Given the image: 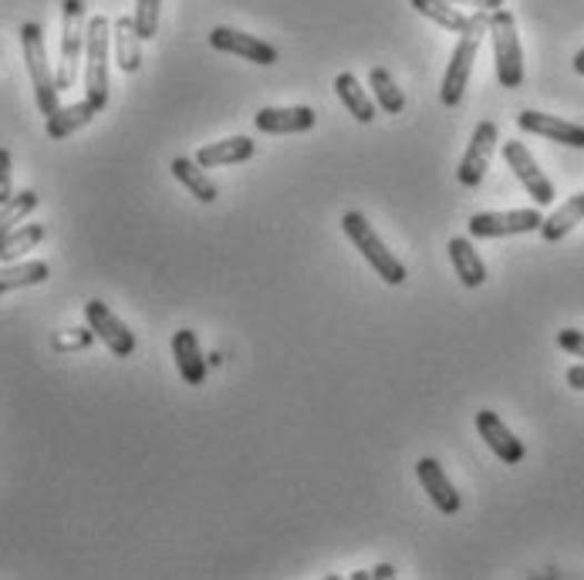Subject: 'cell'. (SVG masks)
Returning a JSON list of instances; mask_svg holds the SVG:
<instances>
[{
    "label": "cell",
    "instance_id": "cell-1",
    "mask_svg": "<svg viewBox=\"0 0 584 580\" xmlns=\"http://www.w3.org/2000/svg\"><path fill=\"white\" fill-rule=\"evenodd\" d=\"M486 31H490V14H486V11H473L466 31L460 34V41H456V48H453V58H450V64H446V74H443L440 99H443L446 109H456V105L463 102L466 85H470V74H473V61H476L480 41H483Z\"/></svg>",
    "mask_w": 584,
    "mask_h": 580
},
{
    "label": "cell",
    "instance_id": "cell-2",
    "mask_svg": "<svg viewBox=\"0 0 584 580\" xmlns=\"http://www.w3.org/2000/svg\"><path fill=\"white\" fill-rule=\"evenodd\" d=\"M490 41H493V64H496V81L504 89H521L524 85V51L517 38V21L507 8L490 14Z\"/></svg>",
    "mask_w": 584,
    "mask_h": 580
},
{
    "label": "cell",
    "instance_id": "cell-3",
    "mask_svg": "<svg viewBox=\"0 0 584 580\" xmlns=\"http://www.w3.org/2000/svg\"><path fill=\"white\" fill-rule=\"evenodd\" d=\"M342 230H345V236L355 243V251L369 261V267L375 271V277H382V281L392 284V287L405 284L409 274H405L402 261L379 240V233L372 230V223H369L362 213H345V216H342Z\"/></svg>",
    "mask_w": 584,
    "mask_h": 580
},
{
    "label": "cell",
    "instance_id": "cell-4",
    "mask_svg": "<svg viewBox=\"0 0 584 580\" xmlns=\"http://www.w3.org/2000/svg\"><path fill=\"white\" fill-rule=\"evenodd\" d=\"M109 51H112V24L105 14L89 21L85 34V99L102 112L109 105Z\"/></svg>",
    "mask_w": 584,
    "mask_h": 580
},
{
    "label": "cell",
    "instance_id": "cell-5",
    "mask_svg": "<svg viewBox=\"0 0 584 580\" xmlns=\"http://www.w3.org/2000/svg\"><path fill=\"white\" fill-rule=\"evenodd\" d=\"M21 48H24V64H28V74H31L38 109H41L44 119H51L61 105H58V81H54V71H51V61H48L41 24L28 21L21 28Z\"/></svg>",
    "mask_w": 584,
    "mask_h": 580
},
{
    "label": "cell",
    "instance_id": "cell-6",
    "mask_svg": "<svg viewBox=\"0 0 584 580\" xmlns=\"http://www.w3.org/2000/svg\"><path fill=\"white\" fill-rule=\"evenodd\" d=\"M85 34H89L85 4H81V0H64L61 4V61L54 71L58 92L71 89L78 81V61L85 58Z\"/></svg>",
    "mask_w": 584,
    "mask_h": 580
},
{
    "label": "cell",
    "instance_id": "cell-7",
    "mask_svg": "<svg viewBox=\"0 0 584 580\" xmlns=\"http://www.w3.org/2000/svg\"><path fill=\"white\" fill-rule=\"evenodd\" d=\"M544 216L541 210H504V213H476L470 216V236L476 240H496V236H517L541 230Z\"/></svg>",
    "mask_w": 584,
    "mask_h": 580
},
{
    "label": "cell",
    "instance_id": "cell-8",
    "mask_svg": "<svg viewBox=\"0 0 584 580\" xmlns=\"http://www.w3.org/2000/svg\"><path fill=\"white\" fill-rule=\"evenodd\" d=\"M496 139H500V132H496V122H480L476 129H473V139H470V145H466V155L460 159V170H456V180H460V186H466V190H476L480 183H483V176H486V170H490V159H493V149H496Z\"/></svg>",
    "mask_w": 584,
    "mask_h": 580
},
{
    "label": "cell",
    "instance_id": "cell-9",
    "mask_svg": "<svg viewBox=\"0 0 584 580\" xmlns=\"http://www.w3.org/2000/svg\"><path fill=\"white\" fill-rule=\"evenodd\" d=\"M504 159H507L514 176L521 180V186L527 190V196L537 206H551L554 203V183L544 176V170L537 165V159L531 155V149L524 142H504Z\"/></svg>",
    "mask_w": 584,
    "mask_h": 580
},
{
    "label": "cell",
    "instance_id": "cell-10",
    "mask_svg": "<svg viewBox=\"0 0 584 580\" xmlns=\"http://www.w3.org/2000/svg\"><path fill=\"white\" fill-rule=\"evenodd\" d=\"M85 320H89V327L95 330V338H99L115 358H132V355H135V335L125 327L122 317H115V314L109 311V304L89 301V304H85Z\"/></svg>",
    "mask_w": 584,
    "mask_h": 580
},
{
    "label": "cell",
    "instance_id": "cell-11",
    "mask_svg": "<svg viewBox=\"0 0 584 580\" xmlns=\"http://www.w3.org/2000/svg\"><path fill=\"white\" fill-rule=\"evenodd\" d=\"M476 433H480V439L490 446V452H493L500 462H507V466L524 462V456H527L524 442L504 426V419H500L496 411H490V408L476 411Z\"/></svg>",
    "mask_w": 584,
    "mask_h": 580
},
{
    "label": "cell",
    "instance_id": "cell-12",
    "mask_svg": "<svg viewBox=\"0 0 584 580\" xmlns=\"http://www.w3.org/2000/svg\"><path fill=\"white\" fill-rule=\"evenodd\" d=\"M517 129L527 132V135H541L547 142H561V145H571V149H584V125L577 122H567V119H557V115H544V112H521L517 115Z\"/></svg>",
    "mask_w": 584,
    "mask_h": 580
},
{
    "label": "cell",
    "instance_id": "cell-13",
    "mask_svg": "<svg viewBox=\"0 0 584 580\" xmlns=\"http://www.w3.org/2000/svg\"><path fill=\"white\" fill-rule=\"evenodd\" d=\"M415 476H420L423 489L430 492V500L436 503V510H440L443 517H456V513H460L463 500H460V492H456V486L450 482L446 469H443V466H440L436 459L423 456L420 462H415Z\"/></svg>",
    "mask_w": 584,
    "mask_h": 580
},
{
    "label": "cell",
    "instance_id": "cell-14",
    "mask_svg": "<svg viewBox=\"0 0 584 580\" xmlns=\"http://www.w3.org/2000/svg\"><path fill=\"white\" fill-rule=\"evenodd\" d=\"M210 44H213V51L236 54V58L254 61V64H274L278 61V51L268 41H261L254 34H243V31H233V28H213Z\"/></svg>",
    "mask_w": 584,
    "mask_h": 580
},
{
    "label": "cell",
    "instance_id": "cell-15",
    "mask_svg": "<svg viewBox=\"0 0 584 580\" xmlns=\"http://www.w3.org/2000/svg\"><path fill=\"white\" fill-rule=\"evenodd\" d=\"M254 125L268 135H301L318 125L314 109L308 105H291V109H261L254 115Z\"/></svg>",
    "mask_w": 584,
    "mask_h": 580
},
{
    "label": "cell",
    "instance_id": "cell-16",
    "mask_svg": "<svg viewBox=\"0 0 584 580\" xmlns=\"http://www.w3.org/2000/svg\"><path fill=\"white\" fill-rule=\"evenodd\" d=\"M258 152L254 139L246 135H230V139H220V142H210L197 152V162L203 170H217V165H236V162H246L250 155Z\"/></svg>",
    "mask_w": 584,
    "mask_h": 580
},
{
    "label": "cell",
    "instance_id": "cell-17",
    "mask_svg": "<svg viewBox=\"0 0 584 580\" xmlns=\"http://www.w3.org/2000/svg\"><path fill=\"white\" fill-rule=\"evenodd\" d=\"M173 358H177V368L183 375L187 385H203L207 381V358L200 352V342L193 330H177L173 335Z\"/></svg>",
    "mask_w": 584,
    "mask_h": 580
},
{
    "label": "cell",
    "instance_id": "cell-18",
    "mask_svg": "<svg viewBox=\"0 0 584 580\" xmlns=\"http://www.w3.org/2000/svg\"><path fill=\"white\" fill-rule=\"evenodd\" d=\"M450 261H453V267H456V277H460V284L463 287H483L486 284V264H483V257L476 254V246L466 240V236H453L450 240Z\"/></svg>",
    "mask_w": 584,
    "mask_h": 580
},
{
    "label": "cell",
    "instance_id": "cell-19",
    "mask_svg": "<svg viewBox=\"0 0 584 580\" xmlns=\"http://www.w3.org/2000/svg\"><path fill=\"white\" fill-rule=\"evenodd\" d=\"M99 115V109L85 99V102H74V105H61L48 122H44V132L51 142H61L68 135H74L78 129H85L92 119Z\"/></svg>",
    "mask_w": 584,
    "mask_h": 580
},
{
    "label": "cell",
    "instance_id": "cell-20",
    "mask_svg": "<svg viewBox=\"0 0 584 580\" xmlns=\"http://www.w3.org/2000/svg\"><path fill=\"white\" fill-rule=\"evenodd\" d=\"M139 31H135V21L125 14L112 24V48H115V64L125 71V74H135L142 68V51H139Z\"/></svg>",
    "mask_w": 584,
    "mask_h": 580
},
{
    "label": "cell",
    "instance_id": "cell-21",
    "mask_svg": "<svg viewBox=\"0 0 584 580\" xmlns=\"http://www.w3.org/2000/svg\"><path fill=\"white\" fill-rule=\"evenodd\" d=\"M335 92H339L342 105L349 109V115H352L355 122H362V125L375 122V99L359 85V78H355V74L342 71V74L335 78Z\"/></svg>",
    "mask_w": 584,
    "mask_h": 580
},
{
    "label": "cell",
    "instance_id": "cell-22",
    "mask_svg": "<svg viewBox=\"0 0 584 580\" xmlns=\"http://www.w3.org/2000/svg\"><path fill=\"white\" fill-rule=\"evenodd\" d=\"M173 176L190 190V196H197L200 203H217V196H220V190L213 186V180L207 176V170L197 162V159H187V155H180V159H173Z\"/></svg>",
    "mask_w": 584,
    "mask_h": 580
},
{
    "label": "cell",
    "instance_id": "cell-23",
    "mask_svg": "<svg viewBox=\"0 0 584 580\" xmlns=\"http://www.w3.org/2000/svg\"><path fill=\"white\" fill-rule=\"evenodd\" d=\"M581 220H584V193H574L561 210H554V213L541 223L537 233H541L547 243H557V240H564Z\"/></svg>",
    "mask_w": 584,
    "mask_h": 580
},
{
    "label": "cell",
    "instance_id": "cell-24",
    "mask_svg": "<svg viewBox=\"0 0 584 580\" xmlns=\"http://www.w3.org/2000/svg\"><path fill=\"white\" fill-rule=\"evenodd\" d=\"M48 277H51V267L44 261H24V264L0 267V294H11L21 287H38Z\"/></svg>",
    "mask_w": 584,
    "mask_h": 580
},
{
    "label": "cell",
    "instance_id": "cell-25",
    "mask_svg": "<svg viewBox=\"0 0 584 580\" xmlns=\"http://www.w3.org/2000/svg\"><path fill=\"white\" fill-rule=\"evenodd\" d=\"M409 4L423 18H430L433 24H440L443 31H453V34H463L470 24V18L453 4V0H409Z\"/></svg>",
    "mask_w": 584,
    "mask_h": 580
},
{
    "label": "cell",
    "instance_id": "cell-26",
    "mask_svg": "<svg viewBox=\"0 0 584 580\" xmlns=\"http://www.w3.org/2000/svg\"><path fill=\"white\" fill-rule=\"evenodd\" d=\"M44 240V226L41 223H24L18 226L14 233H8L4 240H0V261L4 264H14L18 257H24L28 251H34V246Z\"/></svg>",
    "mask_w": 584,
    "mask_h": 580
},
{
    "label": "cell",
    "instance_id": "cell-27",
    "mask_svg": "<svg viewBox=\"0 0 584 580\" xmlns=\"http://www.w3.org/2000/svg\"><path fill=\"white\" fill-rule=\"evenodd\" d=\"M369 89L375 92V105L389 115H399L405 109V95L402 89L395 85V78L385 71V68H372L369 71Z\"/></svg>",
    "mask_w": 584,
    "mask_h": 580
},
{
    "label": "cell",
    "instance_id": "cell-28",
    "mask_svg": "<svg viewBox=\"0 0 584 580\" xmlns=\"http://www.w3.org/2000/svg\"><path fill=\"white\" fill-rule=\"evenodd\" d=\"M41 196L34 190H24V193H14V200H8L4 206H0V240H4L8 233H14L34 210H38Z\"/></svg>",
    "mask_w": 584,
    "mask_h": 580
},
{
    "label": "cell",
    "instance_id": "cell-29",
    "mask_svg": "<svg viewBox=\"0 0 584 580\" xmlns=\"http://www.w3.org/2000/svg\"><path fill=\"white\" fill-rule=\"evenodd\" d=\"M159 8H162V0H135L132 21H135V31H139L142 41L155 38V31H159Z\"/></svg>",
    "mask_w": 584,
    "mask_h": 580
},
{
    "label": "cell",
    "instance_id": "cell-30",
    "mask_svg": "<svg viewBox=\"0 0 584 580\" xmlns=\"http://www.w3.org/2000/svg\"><path fill=\"white\" fill-rule=\"evenodd\" d=\"M95 342V330H58V335L51 338V348L54 352H85L89 345Z\"/></svg>",
    "mask_w": 584,
    "mask_h": 580
},
{
    "label": "cell",
    "instance_id": "cell-31",
    "mask_svg": "<svg viewBox=\"0 0 584 580\" xmlns=\"http://www.w3.org/2000/svg\"><path fill=\"white\" fill-rule=\"evenodd\" d=\"M14 200V176H11V152L0 145V206Z\"/></svg>",
    "mask_w": 584,
    "mask_h": 580
},
{
    "label": "cell",
    "instance_id": "cell-32",
    "mask_svg": "<svg viewBox=\"0 0 584 580\" xmlns=\"http://www.w3.org/2000/svg\"><path fill=\"white\" fill-rule=\"evenodd\" d=\"M557 345L574 355V358H584V330H574V327H564L557 330Z\"/></svg>",
    "mask_w": 584,
    "mask_h": 580
},
{
    "label": "cell",
    "instance_id": "cell-33",
    "mask_svg": "<svg viewBox=\"0 0 584 580\" xmlns=\"http://www.w3.org/2000/svg\"><path fill=\"white\" fill-rule=\"evenodd\" d=\"M456 8H473V11H486V14H493V11H500L504 8V0H453Z\"/></svg>",
    "mask_w": 584,
    "mask_h": 580
},
{
    "label": "cell",
    "instance_id": "cell-34",
    "mask_svg": "<svg viewBox=\"0 0 584 580\" xmlns=\"http://www.w3.org/2000/svg\"><path fill=\"white\" fill-rule=\"evenodd\" d=\"M567 385H571V388H577V391H584V365L567 368Z\"/></svg>",
    "mask_w": 584,
    "mask_h": 580
},
{
    "label": "cell",
    "instance_id": "cell-35",
    "mask_svg": "<svg viewBox=\"0 0 584 580\" xmlns=\"http://www.w3.org/2000/svg\"><path fill=\"white\" fill-rule=\"evenodd\" d=\"M372 573V580H392L395 577V567L392 563H379L375 570H369Z\"/></svg>",
    "mask_w": 584,
    "mask_h": 580
},
{
    "label": "cell",
    "instance_id": "cell-36",
    "mask_svg": "<svg viewBox=\"0 0 584 580\" xmlns=\"http://www.w3.org/2000/svg\"><path fill=\"white\" fill-rule=\"evenodd\" d=\"M574 71H577V74H584V48L574 54Z\"/></svg>",
    "mask_w": 584,
    "mask_h": 580
}]
</instances>
